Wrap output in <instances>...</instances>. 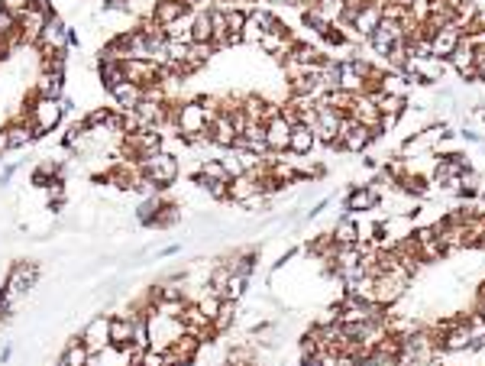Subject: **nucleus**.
<instances>
[{
	"label": "nucleus",
	"mask_w": 485,
	"mask_h": 366,
	"mask_svg": "<svg viewBox=\"0 0 485 366\" xmlns=\"http://www.w3.org/2000/svg\"><path fill=\"white\" fill-rule=\"evenodd\" d=\"M188 302H191V298H162V302H155V315L182 321V315H184V308H188Z\"/></svg>",
	"instance_id": "2f4dec72"
},
{
	"label": "nucleus",
	"mask_w": 485,
	"mask_h": 366,
	"mask_svg": "<svg viewBox=\"0 0 485 366\" xmlns=\"http://www.w3.org/2000/svg\"><path fill=\"white\" fill-rule=\"evenodd\" d=\"M110 117H113L110 107H94V111L85 117V123H88V130H91V127H104V123H107Z\"/></svg>",
	"instance_id": "4c0bfd02"
},
{
	"label": "nucleus",
	"mask_w": 485,
	"mask_h": 366,
	"mask_svg": "<svg viewBox=\"0 0 485 366\" xmlns=\"http://www.w3.org/2000/svg\"><path fill=\"white\" fill-rule=\"evenodd\" d=\"M62 360H65L68 366H94V360H98V357H91V350L81 344V334H71V337L65 340Z\"/></svg>",
	"instance_id": "393cba45"
},
{
	"label": "nucleus",
	"mask_w": 485,
	"mask_h": 366,
	"mask_svg": "<svg viewBox=\"0 0 485 366\" xmlns=\"http://www.w3.org/2000/svg\"><path fill=\"white\" fill-rule=\"evenodd\" d=\"M327 205H330V198H320V201H317V205L311 208L308 214H304V220H308V224H311V220H317V218H320L323 211H327Z\"/></svg>",
	"instance_id": "ea45409f"
},
{
	"label": "nucleus",
	"mask_w": 485,
	"mask_h": 366,
	"mask_svg": "<svg viewBox=\"0 0 485 366\" xmlns=\"http://www.w3.org/2000/svg\"><path fill=\"white\" fill-rule=\"evenodd\" d=\"M159 201H162V195L142 198V201H140V208H136V220H140L142 227H152V224H155V214H159Z\"/></svg>",
	"instance_id": "473e14b6"
},
{
	"label": "nucleus",
	"mask_w": 485,
	"mask_h": 366,
	"mask_svg": "<svg viewBox=\"0 0 485 366\" xmlns=\"http://www.w3.org/2000/svg\"><path fill=\"white\" fill-rule=\"evenodd\" d=\"M411 240H414V250H417V260H421V263H437V260H443V256H447V247L440 243L434 224L414 227V230H411Z\"/></svg>",
	"instance_id": "423d86ee"
},
{
	"label": "nucleus",
	"mask_w": 485,
	"mask_h": 366,
	"mask_svg": "<svg viewBox=\"0 0 485 366\" xmlns=\"http://www.w3.org/2000/svg\"><path fill=\"white\" fill-rule=\"evenodd\" d=\"M188 36L191 43H211L214 46V26H211V16H207V10H194L191 14V26H188Z\"/></svg>",
	"instance_id": "bb28decb"
},
{
	"label": "nucleus",
	"mask_w": 485,
	"mask_h": 366,
	"mask_svg": "<svg viewBox=\"0 0 485 366\" xmlns=\"http://www.w3.org/2000/svg\"><path fill=\"white\" fill-rule=\"evenodd\" d=\"M246 289H249V279L246 275H236V273H230V282H226V289H224V302H239V298L246 295Z\"/></svg>",
	"instance_id": "f704fd0d"
},
{
	"label": "nucleus",
	"mask_w": 485,
	"mask_h": 366,
	"mask_svg": "<svg viewBox=\"0 0 485 366\" xmlns=\"http://www.w3.org/2000/svg\"><path fill=\"white\" fill-rule=\"evenodd\" d=\"M301 23H304V29H311V33H317V36H320V39H323V33H327V29L333 26V23L327 20V16H323L317 7H304V10H301Z\"/></svg>",
	"instance_id": "c756f323"
},
{
	"label": "nucleus",
	"mask_w": 485,
	"mask_h": 366,
	"mask_svg": "<svg viewBox=\"0 0 485 366\" xmlns=\"http://www.w3.org/2000/svg\"><path fill=\"white\" fill-rule=\"evenodd\" d=\"M0 10H7V14H14L16 20H20L29 10V0H0Z\"/></svg>",
	"instance_id": "58836bf2"
},
{
	"label": "nucleus",
	"mask_w": 485,
	"mask_h": 366,
	"mask_svg": "<svg viewBox=\"0 0 485 366\" xmlns=\"http://www.w3.org/2000/svg\"><path fill=\"white\" fill-rule=\"evenodd\" d=\"M10 357H14V347H10V344H4V347H0V366H4V363H10Z\"/></svg>",
	"instance_id": "de8ad7c7"
},
{
	"label": "nucleus",
	"mask_w": 485,
	"mask_h": 366,
	"mask_svg": "<svg viewBox=\"0 0 485 366\" xmlns=\"http://www.w3.org/2000/svg\"><path fill=\"white\" fill-rule=\"evenodd\" d=\"M457 136H463L466 143H476V146H482V143H485V136H482V133H476V130H469V127H463Z\"/></svg>",
	"instance_id": "79ce46f5"
},
{
	"label": "nucleus",
	"mask_w": 485,
	"mask_h": 366,
	"mask_svg": "<svg viewBox=\"0 0 485 366\" xmlns=\"http://www.w3.org/2000/svg\"><path fill=\"white\" fill-rule=\"evenodd\" d=\"M330 237H333V243H337V247H353V243H363L356 214H340L337 224H333V230H330Z\"/></svg>",
	"instance_id": "6ab92c4d"
},
{
	"label": "nucleus",
	"mask_w": 485,
	"mask_h": 366,
	"mask_svg": "<svg viewBox=\"0 0 485 366\" xmlns=\"http://www.w3.org/2000/svg\"><path fill=\"white\" fill-rule=\"evenodd\" d=\"M188 14H191V10L184 7L182 0H155L152 10H149V16H152V20L159 23L162 29L172 26V23H178V20H184Z\"/></svg>",
	"instance_id": "dca6fc26"
},
{
	"label": "nucleus",
	"mask_w": 485,
	"mask_h": 366,
	"mask_svg": "<svg viewBox=\"0 0 485 366\" xmlns=\"http://www.w3.org/2000/svg\"><path fill=\"white\" fill-rule=\"evenodd\" d=\"M107 321H110V315H94L91 321L81 327V344L91 350V357H100L104 353V347H110V340H107Z\"/></svg>",
	"instance_id": "f8f14e48"
},
{
	"label": "nucleus",
	"mask_w": 485,
	"mask_h": 366,
	"mask_svg": "<svg viewBox=\"0 0 485 366\" xmlns=\"http://www.w3.org/2000/svg\"><path fill=\"white\" fill-rule=\"evenodd\" d=\"M110 98H113V104H117V111L130 113V111H133V107L142 101V88L133 85V81H123V85H117V88L110 91Z\"/></svg>",
	"instance_id": "a878e982"
},
{
	"label": "nucleus",
	"mask_w": 485,
	"mask_h": 366,
	"mask_svg": "<svg viewBox=\"0 0 485 366\" xmlns=\"http://www.w3.org/2000/svg\"><path fill=\"white\" fill-rule=\"evenodd\" d=\"M288 140H291V123L285 117H281V107L278 113H272V117L266 120V146L268 153H288Z\"/></svg>",
	"instance_id": "ddd939ff"
},
{
	"label": "nucleus",
	"mask_w": 485,
	"mask_h": 366,
	"mask_svg": "<svg viewBox=\"0 0 485 366\" xmlns=\"http://www.w3.org/2000/svg\"><path fill=\"white\" fill-rule=\"evenodd\" d=\"M220 366H230V363H220Z\"/></svg>",
	"instance_id": "4d7b16f0"
},
{
	"label": "nucleus",
	"mask_w": 485,
	"mask_h": 366,
	"mask_svg": "<svg viewBox=\"0 0 485 366\" xmlns=\"http://www.w3.org/2000/svg\"><path fill=\"white\" fill-rule=\"evenodd\" d=\"M29 143H36V133L26 117L16 113L14 120L4 123V130H0V149H23V146H29Z\"/></svg>",
	"instance_id": "6e6552de"
},
{
	"label": "nucleus",
	"mask_w": 485,
	"mask_h": 366,
	"mask_svg": "<svg viewBox=\"0 0 485 366\" xmlns=\"http://www.w3.org/2000/svg\"><path fill=\"white\" fill-rule=\"evenodd\" d=\"M52 14H39V10L29 7L26 14L20 16V33H23V46H39V39H43V29H46V20H49Z\"/></svg>",
	"instance_id": "a211bd4d"
},
{
	"label": "nucleus",
	"mask_w": 485,
	"mask_h": 366,
	"mask_svg": "<svg viewBox=\"0 0 485 366\" xmlns=\"http://www.w3.org/2000/svg\"><path fill=\"white\" fill-rule=\"evenodd\" d=\"M197 172L204 178H211V182H230V172H226L224 159H204L197 166Z\"/></svg>",
	"instance_id": "72a5a7b5"
},
{
	"label": "nucleus",
	"mask_w": 485,
	"mask_h": 366,
	"mask_svg": "<svg viewBox=\"0 0 485 366\" xmlns=\"http://www.w3.org/2000/svg\"><path fill=\"white\" fill-rule=\"evenodd\" d=\"M39 273H43V269L36 266V263H23V260L14 263V266H10V273H7V279H4V285H0V292H4V295H10L16 302V298H23L26 292L36 289Z\"/></svg>",
	"instance_id": "20e7f679"
},
{
	"label": "nucleus",
	"mask_w": 485,
	"mask_h": 366,
	"mask_svg": "<svg viewBox=\"0 0 485 366\" xmlns=\"http://www.w3.org/2000/svg\"><path fill=\"white\" fill-rule=\"evenodd\" d=\"M214 331H217V337L220 334H226L236 324V302H224L220 305V311H217V317H214Z\"/></svg>",
	"instance_id": "7c9ffc66"
},
{
	"label": "nucleus",
	"mask_w": 485,
	"mask_h": 366,
	"mask_svg": "<svg viewBox=\"0 0 485 366\" xmlns=\"http://www.w3.org/2000/svg\"><path fill=\"white\" fill-rule=\"evenodd\" d=\"M182 4H184L188 10H211L217 0H182Z\"/></svg>",
	"instance_id": "c03bdc74"
},
{
	"label": "nucleus",
	"mask_w": 485,
	"mask_h": 366,
	"mask_svg": "<svg viewBox=\"0 0 485 366\" xmlns=\"http://www.w3.org/2000/svg\"><path fill=\"white\" fill-rule=\"evenodd\" d=\"M120 149H123L127 162L140 166L142 159H149V156H155V153H162V149H165V136H162L159 130L140 127V130H130V133H123V140H120Z\"/></svg>",
	"instance_id": "f03ea898"
},
{
	"label": "nucleus",
	"mask_w": 485,
	"mask_h": 366,
	"mask_svg": "<svg viewBox=\"0 0 485 366\" xmlns=\"http://www.w3.org/2000/svg\"><path fill=\"white\" fill-rule=\"evenodd\" d=\"M36 94H39V98L62 101L65 98V71H43L39 81H36Z\"/></svg>",
	"instance_id": "b1692460"
},
{
	"label": "nucleus",
	"mask_w": 485,
	"mask_h": 366,
	"mask_svg": "<svg viewBox=\"0 0 485 366\" xmlns=\"http://www.w3.org/2000/svg\"><path fill=\"white\" fill-rule=\"evenodd\" d=\"M107 340H110L113 350H127L130 340H133V321H130V315H110V321H107Z\"/></svg>",
	"instance_id": "f3484780"
},
{
	"label": "nucleus",
	"mask_w": 485,
	"mask_h": 366,
	"mask_svg": "<svg viewBox=\"0 0 485 366\" xmlns=\"http://www.w3.org/2000/svg\"><path fill=\"white\" fill-rule=\"evenodd\" d=\"M479 195H482V198H485V185H482V191H479Z\"/></svg>",
	"instance_id": "6e6d98bb"
},
{
	"label": "nucleus",
	"mask_w": 485,
	"mask_h": 366,
	"mask_svg": "<svg viewBox=\"0 0 485 366\" xmlns=\"http://www.w3.org/2000/svg\"><path fill=\"white\" fill-rule=\"evenodd\" d=\"M317 10H320V14L327 16L330 23H337L340 14L346 10V4H343V0H320V4H317Z\"/></svg>",
	"instance_id": "e433bc0d"
},
{
	"label": "nucleus",
	"mask_w": 485,
	"mask_h": 366,
	"mask_svg": "<svg viewBox=\"0 0 485 366\" xmlns=\"http://www.w3.org/2000/svg\"><path fill=\"white\" fill-rule=\"evenodd\" d=\"M182 220V208L175 205V201H169V198L162 195V201H159V214H155V230H172V227Z\"/></svg>",
	"instance_id": "c85d7f7f"
},
{
	"label": "nucleus",
	"mask_w": 485,
	"mask_h": 366,
	"mask_svg": "<svg viewBox=\"0 0 485 366\" xmlns=\"http://www.w3.org/2000/svg\"><path fill=\"white\" fill-rule=\"evenodd\" d=\"M343 4H346V10H350V14H356V10L363 7V4H366V0H343Z\"/></svg>",
	"instance_id": "09e8293b"
},
{
	"label": "nucleus",
	"mask_w": 485,
	"mask_h": 366,
	"mask_svg": "<svg viewBox=\"0 0 485 366\" xmlns=\"http://www.w3.org/2000/svg\"><path fill=\"white\" fill-rule=\"evenodd\" d=\"M317 149V136L308 123H298L291 127V140H288V153L291 156H311Z\"/></svg>",
	"instance_id": "5701e85b"
},
{
	"label": "nucleus",
	"mask_w": 485,
	"mask_h": 366,
	"mask_svg": "<svg viewBox=\"0 0 485 366\" xmlns=\"http://www.w3.org/2000/svg\"><path fill=\"white\" fill-rule=\"evenodd\" d=\"M123 71H127V81L140 85L142 91L152 85H162V65L149 62V59H130V62H123Z\"/></svg>",
	"instance_id": "9b49d317"
},
{
	"label": "nucleus",
	"mask_w": 485,
	"mask_h": 366,
	"mask_svg": "<svg viewBox=\"0 0 485 366\" xmlns=\"http://www.w3.org/2000/svg\"><path fill=\"white\" fill-rule=\"evenodd\" d=\"M401 39H405V36H401V23H395V20H382L379 26H375V33L366 39V43H369V49H372L375 56H379L382 62H385L388 52H392L395 46L401 43Z\"/></svg>",
	"instance_id": "0eeeda50"
},
{
	"label": "nucleus",
	"mask_w": 485,
	"mask_h": 366,
	"mask_svg": "<svg viewBox=\"0 0 485 366\" xmlns=\"http://www.w3.org/2000/svg\"><path fill=\"white\" fill-rule=\"evenodd\" d=\"M382 205V191H372L366 185H350L343 198V214H366V211H375Z\"/></svg>",
	"instance_id": "9d476101"
},
{
	"label": "nucleus",
	"mask_w": 485,
	"mask_h": 366,
	"mask_svg": "<svg viewBox=\"0 0 485 366\" xmlns=\"http://www.w3.org/2000/svg\"><path fill=\"white\" fill-rule=\"evenodd\" d=\"M427 39H430V56L440 59V62H447V59L457 52V46L463 43V29H457L453 23H447V26L434 29Z\"/></svg>",
	"instance_id": "1a4fd4ad"
},
{
	"label": "nucleus",
	"mask_w": 485,
	"mask_h": 366,
	"mask_svg": "<svg viewBox=\"0 0 485 366\" xmlns=\"http://www.w3.org/2000/svg\"><path fill=\"white\" fill-rule=\"evenodd\" d=\"M253 195H259V185H256L253 176L230 178V201H233V205H243V201H249Z\"/></svg>",
	"instance_id": "cd10ccee"
},
{
	"label": "nucleus",
	"mask_w": 485,
	"mask_h": 366,
	"mask_svg": "<svg viewBox=\"0 0 485 366\" xmlns=\"http://www.w3.org/2000/svg\"><path fill=\"white\" fill-rule=\"evenodd\" d=\"M178 250H182V243H172V247H165V250H162V253H159V256H175V253H178Z\"/></svg>",
	"instance_id": "3c124183"
},
{
	"label": "nucleus",
	"mask_w": 485,
	"mask_h": 366,
	"mask_svg": "<svg viewBox=\"0 0 485 366\" xmlns=\"http://www.w3.org/2000/svg\"><path fill=\"white\" fill-rule=\"evenodd\" d=\"M204 133H207V140H211V146H217V149H233V143H236V127H233L230 113H217Z\"/></svg>",
	"instance_id": "4468645a"
},
{
	"label": "nucleus",
	"mask_w": 485,
	"mask_h": 366,
	"mask_svg": "<svg viewBox=\"0 0 485 366\" xmlns=\"http://www.w3.org/2000/svg\"><path fill=\"white\" fill-rule=\"evenodd\" d=\"M201 347H204V344H201V337H194V334L184 331L182 337L172 340V344L165 347V353H169V357H175L182 366H194V360H197V353H201Z\"/></svg>",
	"instance_id": "2eb2a0df"
},
{
	"label": "nucleus",
	"mask_w": 485,
	"mask_h": 366,
	"mask_svg": "<svg viewBox=\"0 0 485 366\" xmlns=\"http://www.w3.org/2000/svg\"><path fill=\"white\" fill-rule=\"evenodd\" d=\"M317 4H320V0H301V10L304 7H317Z\"/></svg>",
	"instance_id": "603ef678"
},
{
	"label": "nucleus",
	"mask_w": 485,
	"mask_h": 366,
	"mask_svg": "<svg viewBox=\"0 0 485 366\" xmlns=\"http://www.w3.org/2000/svg\"><path fill=\"white\" fill-rule=\"evenodd\" d=\"M65 29H68V23L62 20V14H52L49 20H46V29H43V39H39V46L43 49H58V46H65ZM36 46V49H39Z\"/></svg>",
	"instance_id": "4be33fe9"
},
{
	"label": "nucleus",
	"mask_w": 485,
	"mask_h": 366,
	"mask_svg": "<svg viewBox=\"0 0 485 366\" xmlns=\"http://www.w3.org/2000/svg\"><path fill=\"white\" fill-rule=\"evenodd\" d=\"M340 120H343V113L317 101V111H314V117H311L308 127L314 130L317 143H323V146L333 149V143H337V133H340Z\"/></svg>",
	"instance_id": "39448f33"
},
{
	"label": "nucleus",
	"mask_w": 485,
	"mask_h": 366,
	"mask_svg": "<svg viewBox=\"0 0 485 366\" xmlns=\"http://www.w3.org/2000/svg\"><path fill=\"white\" fill-rule=\"evenodd\" d=\"M472 311H476V315L485 321V298H476V308H472Z\"/></svg>",
	"instance_id": "8fccbe9b"
},
{
	"label": "nucleus",
	"mask_w": 485,
	"mask_h": 366,
	"mask_svg": "<svg viewBox=\"0 0 485 366\" xmlns=\"http://www.w3.org/2000/svg\"><path fill=\"white\" fill-rule=\"evenodd\" d=\"M98 78H100V88L110 94L117 85H123V81H127L123 62H113V59H98Z\"/></svg>",
	"instance_id": "412c9836"
},
{
	"label": "nucleus",
	"mask_w": 485,
	"mask_h": 366,
	"mask_svg": "<svg viewBox=\"0 0 485 366\" xmlns=\"http://www.w3.org/2000/svg\"><path fill=\"white\" fill-rule=\"evenodd\" d=\"M56 366H68V363H65V360H62V357H58V360H56Z\"/></svg>",
	"instance_id": "5fc2aeb1"
},
{
	"label": "nucleus",
	"mask_w": 485,
	"mask_h": 366,
	"mask_svg": "<svg viewBox=\"0 0 485 366\" xmlns=\"http://www.w3.org/2000/svg\"><path fill=\"white\" fill-rule=\"evenodd\" d=\"M20 117H26V120H29V127H33L36 140H43V136H49L52 130H56L58 123H62L65 111H62V104H58V101H52V98H39V94L33 91L29 104H23Z\"/></svg>",
	"instance_id": "f257e3e1"
},
{
	"label": "nucleus",
	"mask_w": 485,
	"mask_h": 366,
	"mask_svg": "<svg viewBox=\"0 0 485 366\" xmlns=\"http://www.w3.org/2000/svg\"><path fill=\"white\" fill-rule=\"evenodd\" d=\"M29 7L39 10V14H56V7H52V0H29Z\"/></svg>",
	"instance_id": "a18cd8bd"
},
{
	"label": "nucleus",
	"mask_w": 485,
	"mask_h": 366,
	"mask_svg": "<svg viewBox=\"0 0 485 366\" xmlns=\"http://www.w3.org/2000/svg\"><path fill=\"white\" fill-rule=\"evenodd\" d=\"M81 46V36H78V29H65V49H78Z\"/></svg>",
	"instance_id": "37998d69"
},
{
	"label": "nucleus",
	"mask_w": 485,
	"mask_h": 366,
	"mask_svg": "<svg viewBox=\"0 0 485 366\" xmlns=\"http://www.w3.org/2000/svg\"><path fill=\"white\" fill-rule=\"evenodd\" d=\"M476 81H485V46L476 49Z\"/></svg>",
	"instance_id": "a19ab883"
},
{
	"label": "nucleus",
	"mask_w": 485,
	"mask_h": 366,
	"mask_svg": "<svg viewBox=\"0 0 485 366\" xmlns=\"http://www.w3.org/2000/svg\"><path fill=\"white\" fill-rule=\"evenodd\" d=\"M447 62L459 71V78H463V81H476V49H472L466 39L457 46V52H453Z\"/></svg>",
	"instance_id": "aec40b11"
},
{
	"label": "nucleus",
	"mask_w": 485,
	"mask_h": 366,
	"mask_svg": "<svg viewBox=\"0 0 485 366\" xmlns=\"http://www.w3.org/2000/svg\"><path fill=\"white\" fill-rule=\"evenodd\" d=\"M140 172L146 178H152L155 188L165 195V191L178 182V176H182V162H178V156H172V153L162 149V153H155V156H149V159L140 162Z\"/></svg>",
	"instance_id": "7ed1b4c3"
},
{
	"label": "nucleus",
	"mask_w": 485,
	"mask_h": 366,
	"mask_svg": "<svg viewBox=\"0 0 485 366\" xmlns=\"http://www.w3.org/2000/svg\"><path fill=\"white\" fill-rule=\"evenodd\" d=\"M16 169H20V166H4V172H0V188H4V185H10V182H14Z\"/></svg>",
	"instance_id": "49530a36"
},
{
	"label": "nucleus",
	"mask_w": 485,
	"mask_h": 366,
	"mask_svg": "<svg viewBox=\"0 0 485 366\" xmlns=\"http://www.w3.org/2000/svg\"><path fill=\"white\" fill-rule=\"evenodd\" d=\"M476 298H485V279L479 282V292H476Z\"/></svg>",
	"instance_id": "864d4df0"
},
{
	"label": "nucleus",
	"mask_w": 485,
	"mask_h": 366,
	"mask_svg": "<svg viewBox=\"0 0 485 366\" xmlns=\"http://www.w3.org/2000/svg\"><path fill=\"white\" fill-rule=\"evenodd\" d=\"M197 308H201V315L207 317V321H214V317H217V311H220V305H224V298L220 295H211V292H204V295L197 298Z\"/></svg>",
	"instance_id": "c9c22d12"
}]
</instances>
